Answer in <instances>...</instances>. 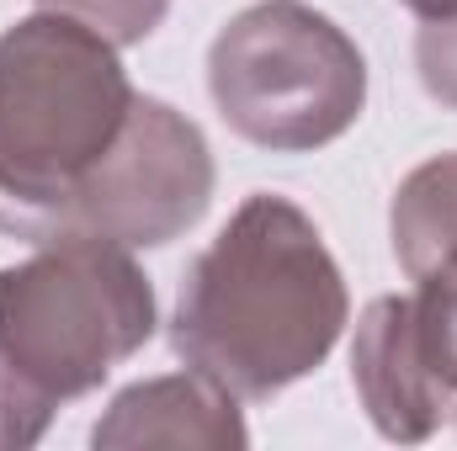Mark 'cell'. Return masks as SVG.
Instances as JSON below:
<instances>
[{"label": "cell", "instance_id": "12", "mask_svg": "<svg viewBox=\"0 0 457 451\" xmlns=\"http://www.w3.org/2000/svg\"><path fill=\"white\" fill-rule=\"evenodd\" d=\"M399 5H410L420 21H442V16H457V0H399Z\"/></svg>", "mask_w": 457, "mask_h": 451}, {"label": "cell", "instance_id": "1", "mask_svg": "<svg viewBox=\"0 0 457 451\" xmlns=\"http://www.w3.org/2000/svg\"><path fill=\"white\" fill-rule=\"evenodd\" d=\"M345 319V276L314 218L277 192H255L187 266L170 345L239 404H266L325 366Z\"/></svg>", "mask_w": 457, "mask_h": 451}, {"label": "cell", "instance_id": "11", "mask_svg": "<svg viewBox=\"0 0 457 451\" xmlns=\"http://www.w3.org/2000/svg\"><path fill=\"white\" fill-rule=\"evenodd\" d=\"M415 70H420L426 96L457 112V16L426 21L415 32Z\"/></svg>", "mask_w": 457, "mask_h": 451}, {"label": "cell", "instance_id": "3", "mask_svg": "<svg viewBox=\"0 0 457 451\" xmlns=\"http://www.w3.org/2000/svg\"><path fill=\"white\" fill-rule=\"evenodd\" d=\"M160 324L133 250L102 239L32 244L0 271V451L37 447L70 398L96 393Z\"/></svg>", "mask_w": 457, "mask_h": 451}, {"label": "cell", "instance_id": "5", "mask_svg": "<svg viewBox=\"0 0 457 451\" xmlns=\"http://www.w3.org/2000/svg\"><path fill=\"white\" fill-rule=\"evenodd\" d=\"M213 149L203 127L160 96H138L128 133L96 170L64 239H102L122 250H160L203 224L213 202Z\"/></svg>", "mask_w": 457, "mask_h": 451}, {"label": "cell", "instance_id": "8", "mask_svg": "<svg viewBox=\"0 0 457 451\" xmlns=\"http://www.w3.org/2000/svg\"><path fill=\"white\" fill-rule=\"evenodd\" d=\"M388 234L410 282L457 244V149L415 165L399 181L394 208H388Z\"/></svg>", "mask_w": 457, "mask_h": 451}, {"label": "cell", "instance_id": "7", "mask_svg": "<svg viewBox=\"0 0 457 451\" xmlns=\"http://www.w3.org/2000/svg\"><path fill=\"white\" fill-rule=\"evenodd\" d=\"M250 441L239 398L203 372H170L128 382L107 404V414L91 425V447L133 451V447H203L239 451Z\"/></svg>", "mask_w": 457, "mask_h": 451}, {"label": "cell", "instance_id": "2", "mask_svg": "<svg viewBox=\"0 0 457 451\" xmlns=\"http://www.w3.org/2000/svg\"><path fill=\"white\" fill-rule=\"evenodd\" d=\"M117 43L37 11L0 32V234L59 244L133 117Z\"/></svg>", "mask_w": 457, "mask_h": 451}, {"label": "cell", "instance_id": "9", "mask_svg": "<svg viewBox=\"0 0 457 451\" xmlns=\"http://www.w3.org/2000/svg\"><path fill=\"white\" fill-rule=\"evenodd\" d=\"M410 319H415V340H420L426 366L457 393V244L415 276Z\"/></svg>", "mask_w": 457, "mask_h": 451}, {"label": "cell", "instance_id": "10", "mask_svg": "<svg viewBox=\"0 0 457 451\" xmlns=\"http://www.w3.org/2000/svg\"><path fill=\"white\" fill-rule=\"evenodd\" d=\"M37 11L75 16L80 27L102 32L107 43H117V48H133V43H144V37L165 21L170 0H37Z\"/></svg>", "mask_w": 457, "mask_h": 451}, {"label": "cell", "instance_id": "6", "mask_svg": "<svg viewBox=\"0 0 457 451\" xmlns=\"http://www.w3.org/2000/svg\"><path fill=\"white\" fill-rule=\"evenodd\" d=\"M351 388L383 441L415 447L442 430V420L457 409V393L426 366L410 298H372L356 319L351 340Z\"/></svg>", "mask_w": 457, "mask_h": 451}, {"label": "cell", "instance_id": "4", "mask_svg": "<svg viewBox=\"0 0 457 451\" xmlns=\"http://www.w3.org/2000/svg\"><path fill=\"white\" fill-rule=\"evenodd\" d=\"M208 91L234 138L314 154L356 127L367 59L309 0H255L208 48Z\"/></svg>", "mask_w": 457, "mask_h": 451}]
</instances>
